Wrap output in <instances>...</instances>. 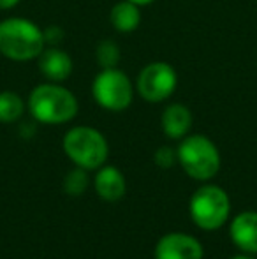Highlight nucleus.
<instances>
[{
	"mask_svg": "<svg viewBox=\"0 0 257 259\" xmlns=\"http://www.w3.org/2000/svg\"><path fill=\"white\" fill-rule=\"evenodd\" d=\"M136 92L143 101L150 104L164 103L171 99L178 87V74L171 64L155 60L146 64L136 78Z\"/></svg>",
	"mask_w": 257,
	"mask_h": 259,
	"instance_id": "obj_7",
	"label": "nucleus"
},
{
	"mask_svg": "<svg viewBox=\"0 0 257 259\" xmlns=\"http://www.w3.org/2000/svg\"><path fill=\"white\" fill-rule=\"evenodd\" d=\"M44 48V28L37 23L20 16H11L0 21V55L7 60H37Z\"/></svg>",
	"mask_w": 257,
	"mask_h": 259,
	"instance_id": "obj_2",
	"label": "nucleus"
},
{
	"mask_svg": "<svg viewBox=\"0 0 257 259\" xmlns=\"http://www.w3.org/2000/svg\"><path fill=\"white\" fill-rule=\"evenodd\" d=\"M229 235L241 252L257 254V211H241L231 221Z\"/></svg>",
	"mask_w": 257,
	"mask_h": 259,
	"instance_id": "obj_10",
	"label": "nucleus"
},
{
	"mask_svg": "<svg viewBox=\"0 0 257 259\" xmlns=\"http://www.w3.org/2000/svg\"><path fill=\"white\" fill-rule=\"evenodd\" d=\"M64 152L78 167L86 171L99 169L110 155V145L100 131L90 125H76L65 133Z\"/></svg>",
	"mask_w": 257,
	"mask_h": 259,
	"instance_id": "obj_3",
	"label": "nucleus"
},
{
	"mask_svg": "<svg viewBox=\"0 0 257 259\" xmlns=\"http://www.w3.org/2000/svg\"><path fill=\"white\" fill-rule=\"evenodd\" d=\"M93 187L99 198L104 201H118L125 196L127 182L118 167L115 166H100L93 178Z\"/></svg>",
	"mask_w": 257,
	"mask_h": 259,
	"instance_id": "obj_12",
	"label": "nucleus"
},
{
	"mask_svg": "<svg viewBox=\"0 0 257 259\" xmlns=\"http://www.w3.org/2000/svg\"><path fill=\"white\" fill-rule=\"evenodd\" d=\"M192 111L182 103H171L164 108L161 125L169 140H183L192 129Z\"/></svg>",
	"mask_w": 257,
	"mask_h": 259,
	"instance_id": "obj_11",
	"label": "nucleus"
},
{
	"mask_svg": "<svg viewBox=\"0 0 257 259\" xmlns=\"http://www.w3.org/2000/svg\"><path fill=\"white\" fill-rule=\"evenodd\" d=\"M27 103L13 90L0 92V123H14L23 116Z\"/></svg>",
	"mask_w": 257,
	"mask_h": 259,
	"instance_id": "obj_14",
	"label": "nucleus"
},
{
	"mask_svg": "<svg viewBox=\"0 0 257 259\" xmlns=\"http://www.w3.org/2000/svg\"><path fill=\"white\" fill-rule=\"evenodd\" d=\"M130 2L137 4V6H141V7H146V6H150V4L157 2V0H130Z\"/></svg>",
	"mask_w": 257,
	"mask_h": 259,
	"instance_id": "obj_20",
	"label": "nucleus"
},
{
	"mask_svg": "<svg viewBox=\"0 0 257 259\" xmlns=\"http://www.w3.org/2000/svg\"><path fill=\"white\" fill-rule=\"evenodd\" d=\"M190 219L197 228L215 231L227 222L231 213V199L222 187L206 184L192 194L189 203Z\"/></svg>",
	"mask_w": 257,
	"mask_h": 259,
	"instance_id": "obj_5",
	"label": "nucleus"
},
{
	"mask_svg": "<svg viewBox=\"0 0 257 259\" xmlns=\"http://www.w3.org/2000/svg\"><path fill=\"white\" fill-rule=\"evenodd\" d=\"M122 58V50L111 39H104L95 46V60L99 64L100 69H110V67H118Z\"/></svg>",
	"mask_w": 257,
	"mask_h": 259,
	"instance_id": "obj_15",
	"label": "nucleus"
},
{
	"mask_svg": "<svg viewBox=\"0 0 257 259\" xmlns=\"http://www.w3.org/2000/svg\"><path fill=\"white\" fill-rule=\"evenodd\" d=\"M44 39H46V46H60L65 39V34L60 27L52 25V27L44 28Z\"/></svg>",
	"mask_w": 257,
	"mask_h": 259,
	"instance_id": "obj_18",
	"label": "nucleus"
},
{
	"mask_svg": "<svg viewBox=\"0 0 257 259\" xmlns=\"http://www.w3.org/2000/svg\"><path fill=\"white\" fill-rule=\"evenodd\" d=\"M21 0H0V11H9L20 4Z\"/></svg>",
	"mask_w": 257,
	"mask_h": 259,
	"instance_id": "obj_19",
	"label": "nucleus"
},
{
	"mask_svg": "<svg viewBox=\"0 0 257 259\" xmlns=\"http://www.w3.org/2000/svg\"><path fill=\"white\" fill-rule=\"evenodd\" d=\"M136 87L120 67L100 69L92 81L93 101L106 111H125L134 101Z\"/></svg>",
	"mask_w": 257,
	"mask_h": 259,
	"instance_id": "obj_6",
	"label": "nucleus"
},
{
	"mask_svg": "<svg viewBox=\"0 0 257 259\" xmlns=\"http://www.w3.org/2000/svg\"><path fill=\"white\" fill-rule=\"evenodd\" d=\"M32 118L46 125H62L78 115V97L62 83L46 81L34 87L27 101Z\"/></svg>",
	"mask_w": 257,
	"mask_h": 259,
	"instance_id": "obj_1",
	"label": "nucleus"
},
{
	"mask_svg": "<svg viewBox=\"0 0 257 259\" xmlns=\"http://www.w3.org/2000/svg\"><path fill=\"white\" fill-rule=\"evenodd\" d=\"M155 259H202V243L185 233H168L155 245Z\"/></svg>",
	"mask_w": 257,
	"mask_h": 259,
	"instance_id": "obj_8",
	"label": "nucleus"
},
{
	"mask_svg": "<svg viewBox=\"0 0 257 259\" xmlns=\"http://www.w3.org/2000/svg\"><path fill=\"white\" fill-rule=\"evenodd\" d=\"M153 160L159 167H162V169H169V167H173L176 162H178V150L173 148V147H168V145H164V147H161V148L155 150Z\"/></svg>",
	"mask_w": 257,
	"mask_h": 259,
	"instance_id": "obj_17",
	"label": "nucleus"
},
{
	"mask_svg": "<svg viewBox=\"0 0 257 259\" xmlns=\"http://www.w3.org/2000/svg\"><path fill=\"white\" fill-rule=\"evenodd\" d=\"M178 164L190 178L208 182L220 169V152L204 134H187L178 145Z\"/></svg>",
	"mask_w": 257,
	"mask_h": 259,
	"instance_id": "obj_4",
	"label": "nucleus"
},
{
	"mask_svg": "<svg viewBox=\"0 0 257 259\" xmlns=\"http://www.w3.org/2000/svg\"><path fill=\"white\" fill-rule=\"evenodd\" d=\"M231 259H255V257H254V254L243 252V254H236V256H233Z\"/></svg>",
	"mask_w": 257,
	"mask_h": 259,
	"instance_id": "obj_21",
	"label": "nucleus"
},
{
	"mask_svg": "<svg viewBox=\"0 0 257 259\" xmlns=\"http://www.w3.org/2000/svg\"><path fill=\"white\" fill-rule=\"evenodd\" d=\"M88 187V175L86 169L76 166L74 169H71L64 178V191L69 196H81Z\"/></svg>",
	"mask_w": 257,
	"mask_h": 259,
	"instance_id": "obj_16",
	"label": "nucleus"
},
{
	"mask_svg": "<svg viewBox=\"0 0 257 259\" xmlns=\"http://www.w3.org/2000/svg\"><path fill=\"white\" fill-rule=\"evenodd\" d=\"M110 21L120 34H132L141 25V6L130 0H120L111 7Z\"/></svg>",
	"mask_w": 257,
	"mask_h": 259,
	"instance_id": "obj_13",
	"label": "nucleus"
},
{
	"mask_svg": "<svg viewBox=\"0 0 257 259\" xmlns=\"http://www.w3.org/2000/svg\"><path fill=\"white\" fill-rule=\"evenodd\" d=\"M37 65L41 74L53 83H64L65 79L71 78L72 69H74L71 55L60 46H46L39 55Z\"/></svg>",
	"mask_w": 257,
	"mask_h": 259,
	"instance_id": "obj_9",
	"label": "nucleus"
}]
</instances>
